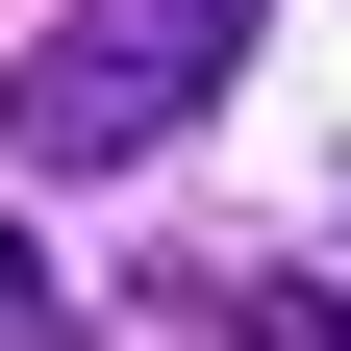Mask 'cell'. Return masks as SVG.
I'll return each mask as SVG.
<instances>
[{
	"label": "cell",
	"instance_id": "obj_1",
	"mask_svg": "<svg viewBox=\"0 0 351 351\" xmlns=\"http://www.w3.org/2000/svg\"><path fill=\"white\" fill-rule=\"evenodd\" d=\"M201 301H226L251 351H351V301H326V276H201Z\"/></svg>",
	"mask_w": 351,
	"mask_h": 351
},
{
	"label": "cell",
	"instance_id": "obj_2",
	"mask_svg": "<svg viewBox=\"0 0 351 351\" xmlns=\"http://www.w3.org/2000/svg\"><path fill=\"white\" fill-rule=\"evenodd\" d=\"M0 351H75V301H51V251L0 226Z\"/></svg>",
	"mask_w": 351,
	"mask_h": 351
}]
</instances>
